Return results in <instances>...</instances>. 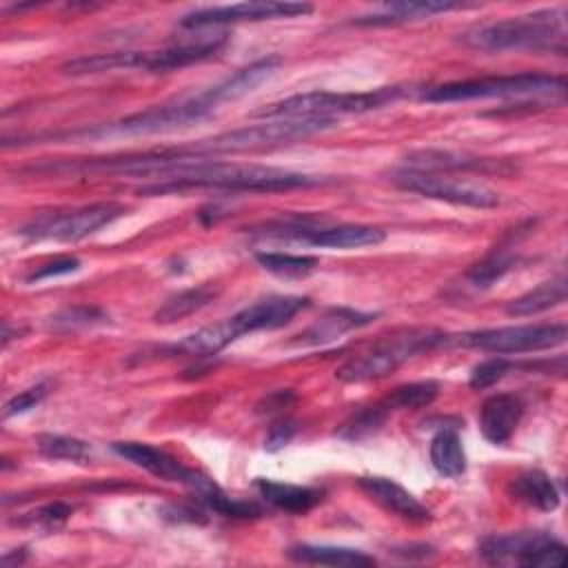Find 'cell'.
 I'll return each instance as SVG.
<instances>
[{"label":"cell","mask_w":568,"mask_h":568,"mask_svg":"<svg viewBox=\"0 0 568 568\" xmlns=\"http://www.w3.org/2000/svg\"><path fill=\"white\" fill-rule=\"evenodd\" d=\"M155 166L149 178L153 184L140 186L144 195L182 193L189 189H217V191H248V193H271L291 191L326 184V178L297 173L280 166L264 164H237L204 158L178 155L173 149H155Z\"/></svg>","instance_id":"cell-1"},{"label":"cell","mask_w":568,"mask_h":568,"mask_svg":"<svg viewBox=\"0 0 568 568\" xmlns=\"http://www.w3.org/2000/svg\"><path fill=\"white\" fill-rule=\"evenodd\" d=\"M566 7L495 20L459 33V42L484 53L501 51H552L566 53Z\"/></svg>","instance_id":"cell-2"},{"label":"cell","mask_w":568,"mask_h":568,"mask_svg":"<svg viewBox=\"0 0 568 568\" xmlns=\"http://www.w3.org/2000/svg\"><path fill=\"white\" fill-rule=\"evenodd\" d=\"M333 126H335V120H331V118H277V120H266L262 124L224 131L220 135L197 140L189 146H178L173 151L178 155H186V158L244 153V151H257V149H268V146L288 144L295 140H304V138H311V135L322 133Z\"/></svg>","instance_id":"cell-3"},{"label":"cell","mask_w":568,"mask_h":568,"mask_svg":"<svg viewBox=\"0 0 568 568\" xmlns=\"http://www.w3.org/2000/svg\"><path fill=\"white\" fill-rule=\"evenodd\" d=\"M220 104L213 100L209 89L180 98L175 102L158 104L146 111L126 115L118 122L98 124L93 129H84L69 135H87V138H102V135H151V133H169L178 129L193 126L206 118H211Z\"/></svg>","instance_id":"cell-4"},{"label":"cell","mask_w":568,"mask_h":568,"mask_svg":"<svg viewBox=\"0 0 568 568\" xmlns=\"http://www.w3.org/2000/svg\"><path fill=\"white\" fill-rule=\"evenodd\" d=\"M446 344H450V335L446 333L430 331V328H408L404 333L382 339L371 351L348 359L337 368L335 377L346 384L382 379L393 371H397L410 357Z\"/></svg>","instance_id":"cell-5"},{"label":"cell","mask_w":568,"mask_h":568,"mask_svg":"<svg viewBox=\"0 0 568 568\" xmlns=\"http://www.w3.org/2000/svg\"><path fill=\"white\" fill-rule=\"evenodd\" d=\"M566 89L564 75L548 73H517V75H490L475 80H457L430 87L422 93L426 102H466L486 98H539L561 95Z\"/></svg>","instance_id":"cell-6"},{"label":"cell","mask_w":568,"mask_h":568,"mask_svg":"<svg viewBox=\"0 0 568 568\" xmlns=\"http://www.w3.org/2000/svg\"><path fill=\"white\" fill-rule=\"evenodd\" d=\"M406 93L404 87H382L366 93H335V91H308L273 102L260 111L255 118L277 120V118H331L344 113H366L395 102Z\"/></svg>","instance_id":"cell-7"},{"label":"cell","mask_w":568,"mask_h":568,"mask_svg":"<svg viewBox=\"0 0 568 568\" xmlns=\"http://www.w3.org/2000/svg\"><path fill=\"white\" fill-rule=\"evenodd\" d=\"M566 337H568V328L564 322H544V324L481 328V331H470L455 337L450 335V344L473 346V348L497 353V355H515V353L555 348L564 344Z\"/></svg>","instance_id":"cell-8"},{"label":"cell","mask_w":568,"mask_h":568,"mask_svg":"<svg viewBox=\"0 0 568 568\" xmlns=\"http://www.w3.org/2000/svg\"><path fill=\"white\" fill-rule=\"evenodd\" d=\"M124 213V206L118 202H95L71 211H58V213H42L20 226V235L27 240L44 242H78L87 235H93L102 226L111 224Z\"/></svg>","instance_id":"cell-9"},{"label":"cell","mask_w":568,"mask_h":568,"mask_svg":"<svg viewBox=\"0 0 568 568\" xmlns=\"http://www.w3.org/2000/svg\"><path fill=\"white\" fill-rule=\"evenodd\" d=\"M390 182L404 191L459 204V206H473V209H493L499 204V193L488 189L486 184L468 182V180H455L448 175H442L437 171H422V169H395L390 173Z\"/></svg>","instance_id":"cell-10"},{"label":"cell","mask_w":568,"mask_h":568,"mask_svg":"<svg viewBox=\"0 0 568 568\" xmlns=\"http://www.w3.org/2000/svg\"><path fill=\"white\" fill-rule=\"evenodd\" d=\"M477 552L490 564L515 561L519 566H564L566 546L544 530H519L490 535L479 541Z\"/></svg>","instance_id":"cell-11"},{"label":"cell","mask_w":568,"mask_h":568,"mask_svg":"<svg viewBox=\"0 0 568 568\" xmlns=\"http://www.w3.org/2000/svg\"><path fill=\"white\" fill-rule=\"evenodd\" d=\"M313 7L306 2H275V0H253L237 4H220L204 7L182 16L180 27L184 29H206L233 22H260V20H277V18H297L311 13Z\"/></svg>","instance_id":"cell-12"},{"label":"cell","mask_w":568,"mask_h":568,"mask_svg":"<svg viewBox=\"0 0 568 568\" xmlns=\"http://www.w3.org/2000/svg\"><path fill=\"white\" fill-rule=\"evenodd\" d=\"M113 453L124 457L126 462H131L133 466L164 479V481H173V484H182L189 490H193L197 497L211 493L213 488H217V484L206 477L204 473L189 468L184 464H180L175 457H171L169 453L151 446V444H142V442H113L111 444Z\"/></svg>","instance_id":"cell-13"},{"label":"cell","mask_w":568,"mask_h":568,"mask_svg":"<svg viewBox=\"0 0 568 568\" xmlns=\"http://www.w3.org/2000/svg\"><path fill=\"white\" fill-rule=\"evenodd\" d=\"M306 306H308V297L271 295V297L248 304L246 308L226 317V322L231 326V333L237 339L244 333H253V331H262V328H266V331L280 328V326L288 324Z\"/></svg>","instance_id":"cell-14"},{"label":"cell","mask_w":568,"mask_h":568,"mask_svg":"<svg viewBox=\"0 0 568 568\" xmlns=\"http://www.w3.org/2000/svg\"><path fill=\"white\" fill-rule=\"evenodd\" d=\"M357 486L368 499H373L377 506L399 519H406L410 524H426L433 519L430 510L413 493H408L404 486L388 477H359Z\"/></svg>","instance_id":"cell-15"},{"label":"cell","mask_w":568,"mask_h":568,"mask_svg":"<svg viewBox=\"0 0 568 568\" xmlns=\"http://www.w3.org/2000/svg\"><path fill=\"white\" fill-rule=\"evenodd\" d=\"M521 415H524V404L517 395L497 393L488 397L479 408L481 435L490 444H506L513 437L515 428L519 426Z\"/></svg>","instance_id":"cell-16"},{"label":"cell","mask_w":568,"mask_h":568,"mask_svg":"<svg viewBox=\"0 0 568 568\" xmlns=\"http://www.w3.org/2000/svg\"><path fill=\"white\" fill-rule=\"evenodd\" d=\"M226 33H217L213 38H204L197 42H184V44H175L162 51H149L146 55V67L144 71L151 73H164V71H173V69H182L202 60H209L213 55H217V51L226 44Z\"/></svg>","instance_id":"cell-17"},{"label":"cell","mask_w":568,"mask_h":568,"mask_svg":"<svg viewBox=\"0 0 568 568\" xmlns=\"http://www.w3.org/2000/svg\"><path fill=\"white\" fill-rule=\"evenodd\" d=\"M475 4H462V2H437V0H426V2H390L382 4L379 9L357 16L353 24H364V27H386V24H402V22H413L422 18H430L435 13H446L455 9H466Z\"/></svg>","instance_id":"cell-18"},{"label":"cell","mask_w":568,"mask_h":568,"mask_svg":"<svg viewBox=\"0 0 568 568\" xmlns=\"http://www.w3.org/2000/svg\"><path fill=\"white\" fill-rule=\"evenodd\" d=\"M280 64H282V58H277V55L260 58V60L251 62L248 67L237 69L233 75L215 82L213 87H209V91H211L213 100L222 106L226 102L240 100L246 93H251L257 84H262L266 78H271Z\"/></svg>","instance_id":"cell-19"},{"label":"cell","mask_w":568,"mask_h":568,"mask_svg":"<svg viewBox=\"0 0 568 568\" xmlns=\"http://www.w3.org/2000/svg\"><path fill=\"white\" fill-rule=\"evenodd\" d=\"M373 320H375L373 313H362V311H353V308H344V306L328 308L320 320H315L304 333L297 335L300 337L297 342L306 344V346L328 344L353 328L366 326Z\"/></svg>","instance_id":"cell-20"},{"label":"cell","mask_w":568,"mask_h":568,"mask_svg":"<svg viewBox=\"0 0 568 568\" xmlns=\"http://www.w3.org/2000/svg\"><path fill=\"white\" fill-rule=\"evenodd\" d=\"M386 233L377 226L368 224H337V226H320L304 242L320 248H362L375 246L384 242Z\"/></svg>","instance_id":"cell-21"},{"label":"cell","mask_w":568,"mask_h":568,"mask_svg":"<svg viewBox=\"0 0 568 568\" xmlns=\"http://www.w3.org/2000/svg\"><path fill=\"white\" fill-rule=\"evenodd\" d=\"M255 488L264 501L271 506L293 513V515H304L311 508H315L322 501V493L308 486H295V484H284V481H273V479H255Z\"/></svg>","instance_id":"cell-22"},{"label":"cell","mask_w":568,"mask_h":568,"mask_svg":"<svg viewBox=\"0 0 568 568\" xmlns=\"http://www.w3.org/2000/svg\"><path fill=\"white\" fill-rule=\"evenodd\" d=\"M293 561L300 564H320V566H339V568H362L375 566V559L357 548L328 546V544H297L286 550Z\"/></svg>","instance_id":"cell-23"},{"label":"cell","mask_w":568,"mask_h":568,"mask_svg":"<svg viewBox=\"0 0 568 568\" xmlns=\"http://www.w3.org/2000/svg\"><path fill=\"white\" fill-rule=\"evenodd\" d=\"M513 499L530 506V508H537V510H544V513H550L559 506V490L555 486V481L544 473V470H524L521 475H517L510 486H508Z\"/></svg>","instance_id":"cell-24"},{"label":"cell","mask_w":568,"mask_h":568,"mask_svg":"<svg viewBox=\"0 0 568 568\" xmlns=\"http://www.w3.org/2000/svg\"><path fill=\"white\" fill-rule=\"evenodd\" d=\"M149 51H113V53H95L80 55L62 64V73L67 75H89L104 73L118 69H144Z\"/></svg>","instance_id":"cell-25"},{"label":"cell","mask_w":568,"mask_h":568,"mask_svg":"<svg viewBox=\"0 0 568 568\" xmlns=\"http://www.w3.org/2000/svg\"><path fill=\"white\" fill-rule=\"evenodd\" d=\"M568 295V286H566V277H552L548 282H541L539 286L530 288L528 293L515 297L508 306L506 313L513 317H528V315H537L544 313L548 308H555L559 304L566 302Z\"/></svg>","instance_id":"cell-26"},{"label":"cell","mask_w":568,"mask_h":568,"mask_svg":"<svg viewBox=\"0 0 568 568\" xmlns=\"http://www.w3.org/2000/svg\"><path fill=\"white\" fill-rule=\"evenodd\" d=\"M406 160H408L410 169L437 171V173L442 169H446V171H479V173L499 171V162L495 164L493 160L459 155V153H450V151H417V153H410Z\"/></svg>","instance_id":"cell-27"},{"label":"cell","mask_w":568,"mask_h":568,"mask_svg":"<svg viewBox=\"0 0 568 568\" xmlns=\"http://www.w3.org/2000/svg\"><path fill=\"white\" fill-rule=\"evenodd\" d=\"M220 288L213 286V284H200V286H193V288H186V291H180L171 297H166L162 302V306L155 311V322L160 324H171V322H178L182 317H189L193 315L195 311L204 308L206 304H211L215 297H217Z\"/></svg>","instance_id":"cell-28"},{"label":"cell","mask_w":568,"mask_h":568,"mask_svg":"<svg viewBox=\"0 0 568 568\" xmlns=\"http://www.w3.org/2000/svg\"><path fill=\"white\" fill-rule=\"evenodd\" d=\"M430 464L442 477H462L466 470V453L457 430L442 428L430 439Z\"/></svg>","instance_id":"cell-29"},{"label":"cell","mask_w":568,"mask_h":568,"mask_svg":"<svg viewBox=\"0 0 568 568\" xmlns=\"http://www.w3.org/2000/svg\"><path fill=\"white\" fill-rule=\"evenodd\" d=\"M388 415H390V410H388V406H386L384 402H377V404H373V406H364V408H359L357 413H353V415L339 426L337 435H339L342 439H348V442H362V439L375 435V433L384 426V422L388 419Z\"/></svg>","instance_id":"cell-30"},{"label":"cell","mask_w":568,"mask_h":568,"mask_svg":"<svg viewBox=\"0 0 568 568\" xmlns=\"http://www.w3.org/2000/svg\"><path fill=\"white\" fill-rule=\"evenodd\" d=\"M255 262L280 277H306L315 271L317 257L313 255H293V253H277V251H260L255 253Z\"/></svg>","instance_id":"cell-31"},{"label":"cell","mask_w":568,"mask_h":568,"mask_svg":"<svg viewBox=\"0 0 568 568\" xmlns=\"http://www.w3.org/2000/svg\"><path fill=\"white\" fill-rule=\"evenodd\" d=\"M38 450L49 457V459H64V462H75V464H87L91 459V446L78 437L69 435H53V433H42L36 437Z\"/></svg>","instance_id":"cell-32"},{"label":"cell","mask_w":568,"mask_h":568,"mask_svg":"<svg viewBox=\"0 0 568 568\" xmlns=\"http://www.w3.org/2000/svg\"><path fill=\"white\" fill-rule=\"evenodd\" d=\"M109 320V315L93 304H73L67 306L58 313H53L49 317V328L55 333H69V331H78V328H91L98 324H104Z\"/></svg>","instance_id":"cell-33"},{"label":"cell","mask_w":568,"mask_h":568,"mask_svg":"<svg viewBox=\"0 0 568 568\" xmlns=\"http://www.w3.org/2000/svg\"><path fill=\"white\" fill-rule=\"evenodd\" d=\"M439 393V384L433 379H422V382H410V384H402L395 390H390V395L386 399H382L388 410H397V408H426L435 402Z\"/></svg>","instance_id":"cell-34"},{"label":"cell","mask_w":568,"mask_h":568,"mask_svg":"<svg viewBox=\"0 0 568 568\" xmlns=\"http://www.w3.org/2000/svg\"><path fill=\"white\" fill-rule=\"evenodd\" d=\"M515 264V255L508 251H493L490 255H486L484 260H479L477 264L470 266V271L466 273V280L477 286V288H488L493 286L497 280H501Z\"/></svg>","instance_id":"cell-35"},{"label":"cell","mask_w":568,"mask_h":568,"mask_svg":"<svg viewBox=\"0 0 568 568\" xmlns=\"http://www.w3.org/2000/svg\"><path fill=\"white\" fill-rule=\"evenodd\" d=\"M513 368V362L497 355V357H490V359H484L479 362L473 371H470V379H468V386L475 388V390H484L493 384H497L508 371Z\"/></svg>","instance_id":"cell-36"},{"label":"cell","mask_w":568,"mask_h":568,"mask_svg":"<svg viewBox=\"0 0 568 568\" xmlns=\"http://www.w3.org/2000/svg\"><path fill=\"white\" fill-rule=\"evenodd\" d=\"M44 395H47V386H44V384L31 386V388H27V390H22V393L13 395V397L4 404V408H2V417H4V419H9V417H13V415H22V413H27V410L36 408V406L44 399Z\"/></svg>","instance_id":"cell-37"},{"label":"cell","mask_w":568,"mask_h":568,"mask_svg":"<svg viewBox=\"0 0 568 568\" xmlns=\"http://www.w3.org/2000/svg\"><path fill=\"white\" fill-rule=\"evenodd\" d=\"M78 268H80V260H78V257L62 255V257H55V260H51V262L38 266L33 273L27 275V282H42V280L69 275V273H75Z\"/></svg>","instance_id":"cell-38"},{"label":"cell","mask_w":568,"mask_h":568,"mask_svg":"<svg viewBox=\"0 0 568 568\" xmlns=\"http://www.w3.org/2000/svg\"><path fill=\"white\" fill-rule=\"evenodd\" d=\"M293 435H295V424L293 422H288V419L277 422V424L271 426V430H268V435L264 439V448L268 453H275V450L284 448L293 439Z\"/></svg>","instance_id":"cell-39"},{"label":"cell","mask_w":568,"mask_h":568,"mask_svg":"<svg viewBox=\"0 0 568 568\" xmlns=\"http://www.w3.org/2000/svg\"><path fill=\"white\" fill-rule=\"evenodd\" d=\"M71 515V506L64 501H53L42 506L38 513H33V521L42 524V526H58L62 521H67Z\"/></svg>","instance_id":"cell-40"},{"label":"cell","mask_w":568,"mask_h":568,"mask_svg":"<svg viewBox=\"0 0 568 568\" xmlns=\"http://www.w3.org/2000/svg\"><path fill=\"white\" fill-rule=\"evenodd\" d=\"M291 399H293L291 390H275V393L266 395L262 399V404H257V413H273L277 408H284Z\"/></svg>","instance_id":"cell-41"}]
</instances>
